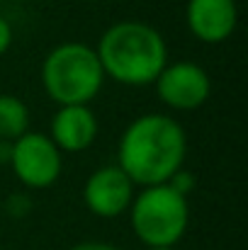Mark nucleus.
<instances>
[{
    "label": "nucleus",
    "mask_w": 248,
    "mask_h": 250,
    "mask_svg": "<svg viewBox=\"0 0 248 250\" xmlns=\"http://www.w3.org/2000/svg\"><path fill=\"white\" fill-rule=\"evenodd\" d=\"M105 83V71L92 46L64 42L54 46L42 63V85L59 104H90Z\"/></svg>",
    "instance_id": "7ed1b4c3"
},
{
    "label": "nucleus",
    "mask_w": 248,
    "mask_h": 250,
    "mask_svg": "<svg viewBox=\"0 0 248 250\" xmlns=\"http://www.w3.org/2000/svg\"><path fill=\"white\" fill-rule=\"evenodd\" d=\"M105 78L114 83L144 87L154 85L168 63V49L161 32L139 20H122L107 27L95 49Z\"/></svg>",
    "instance_id": "f03ea898"
},
{
    "label": "nucleus",
    "mask_w": 248,
    "mask_h": 250,
    "mask_svg": "<svg viewBox=\"0 0 248 250\" xmlns=\"http://www.w3.org/2000/svg\"><path fill=\"white\" fill-rule=\"evenodd\" d=\"M156 95L165 107L178 112H190L202 107L212 95L209 73L192 61H175L165 63L158 78L154 81Z\"/></svg>",
    "instance_id": "423d86ee"
},
{
    "label": "nucleus",
    "mask_w": 248,
    "mask_h": 250,
    "mask_svg": "<svg viewBox=\"0 0 248 250\" xmlns=\"http://www.w3.org/2000/svg\"><path fill=\"white\" fill-rule=\"evenodd\" d=\"M71 250H122V248H117L112 243H102V241H85V243L73 246Z\"/></svg>",
    "instance_id": "4468645a"
},
{
    "label": "nucleus",
    "mask_w": 248,
    "mask_h": 250,
    "mask_svg": "<svg viewBox=\"0 0 248 250\" xmlns=\"http://www.w3.org/2000/svg\"><path fill=\"white\" fill-rule=\"evenodd\" d=\"M10 46H12V27H10V22L0 15V56H2Z\"/></svg>",
    "instance_id": "ddd939ff"
},
{
    "label": "nucleus",
    "mask_w": 248,
    "mask_h": 250,
    "mask_svg": "<svg viewBox=\"0 0 248 250\" xmlns=\"http://www.w3.org/2000/svg\"><path fill=\"white\" fill-rule=\"evenodd\" d=\"M15 177L29 189H46L61 177V151L46 134L27 131L12 141L10 163Z\"/></svg>",
    "instance_id": "39448f33"
},
{
    "label": "nucleus",
    "mask_w": 248,
    "mask_h": 250,
    "mask_svg": "<svg viewBox=\"0 0 248 250\" xmlns=\"http://www.w3.org/2000/svg\"><path fill=\"white\" fill-rule=\"evenodd\" d=\"M185 22L192 37L204 44L226 42L239 24L236 0H187Z\"/></svg>",
    "instance_id": "6e6552de"
},
{
    "label": "nucleus",
    "mask_w": 248,
    "mask_h": 250,
    "mask_svg": "<svg viewBox=\"0 0 248 250\" xmlns=\"http://www.w3.org/2000/svg\"><path fill=\"white\" fill-rule=\"evenodd\" d=\"M134 199V182L119 166H102L88 175L83 185V202L88 211L100 219H117L129 211Z\"/></svg>",
    "instance_id": "0eeeda50"
},
{
    "label": "nucleus",
    "mask_w": 248,
    "mask_h": 250,
    "mask_svg": "<svg viewBox=\"0 0 248 250\" xmlns=\"http://www.w3.org/2000/svg\"><path fill=\"white\" fill-rule=\"evenodd\" d=\"M132 229L146 248H173L187 231V197L168 182L144 187L132 199Z\"/></svg>",
    "instance_id": "20e7f679"
},
{
    "label": "nucleus",
    "mask_w": 248,
    "mask_h": 250,
    "mask_svg": "<svg viewBox=\"0 0 248 250\" xmlns=\"http://www.w3.org/2000/svg\"><path fill=\"white\" fill-rule=\"evenodd\" d=\"M29 131L27 104L10 92H0V141H15Z\"/></svg>",
    "instance_id": "9d476101"
},
{
    "label": "nucleus",
    "mask_w": 248,
    "mask_h": 250,
    "mask_svg": "<svg viewBox=\"0 0 248 250\" xmlns=\"http://www.w3.org/2000/svg\"><path fill=\"white\" fill-rule=\"evenodd\" d=\"M32 202L27 199V194H10L7 197V211L10 216H24L29 211Z\"/></svg>",
    "instance_id": "f8f14e48"
},
{
    "label": "nucleus",
    "mask_w": 248,
    "mask_h": 250,
    "mask_svg": "<svg viewBox=\"0 0 248 250\" xmlns=\"http://www.w3.org/2000/svg\"><path fill=\"white\" fill-rule=\"evenodd\" d=\"M168 185L173 187V189H178L180 194H185V197H190V192H192V187H195V177H192V172H185L182 167L168 180Z\"/></svg>",
    "instance_id": "9b49d317"
},
{
    "label": "nucleus",
    "mask_w": 248,
    "mask_h": 250,
    "mask_svg": "<svg viewBox=\"0 0 248 250\" xmlns=\"http://www.w3.org/2000/svg\"><path fill=\"white\" fill-rule=\"evenodd\" d=\"M146 250H175V248H146Z\"/></svg>",
    "instance_id": "dca6fc26"
},
{
    "label": "nucleus",
    "mask_w": 248,
    "mask_h": 250,
    "mask_svg": "<svg viewBox=\"0 0 248 250\" xmlns=\"http://www.w3.org/2000/svg\"><path fill=\"white\" fill-rule=\"evenodd\" d=\"M10 151L12 141H0V163H10Z\"/></svg>",
    "instance_id": "2eb2a0df"
},
{
    "label": "nucleus",
    "mask_w": 248,
    "mask_h": 250,
    "mask_svg": "<svg viewBox=\"0 0 248 250\" xmlns=\"http://www.w3.org/2000/svg\"><path fill=\"white\" fill-rule=\"evenodd\" d=\"M185 129L168 114H141L127 124L117 144V166L134 185L168 182L185 161Z\"/></svg>",
    "instance_id": "f257e3e1"
},
{
    "label": "nucleus",
    "mask_w": 248,
    "mask_h": 250,
    "mask_svg": "<svg viewBox=\"0 0 248 250\" xmlns=\"http://www.w3.org/2000/svg\"><path fill=\"white\" fill-rule=\"evenodd\" d=\"M49 139L64 153H81L97 139V117L90 104H66L51 117Z\"/></svg>",
    "instance_id": "1a4fd4ad"
}]
</instances>
